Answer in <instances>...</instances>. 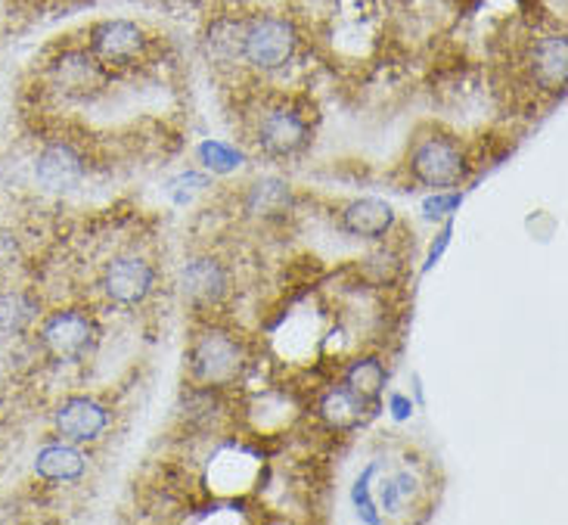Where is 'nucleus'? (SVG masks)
Masks as SVG:
<instances>
[{"label":"nucleus","instance_id":"f257e3e1","mask_svg":"<svg viewBox=\"0 0 568 525\" xmlns=\"http://www.w3.org/2000/svg\"><path fill=\"white\" fill-rule=\"evenodd\" d=\"M186 364H190L193 380L202 386H233L246 367V349L227 330L209 326L190 342Z\"/></svg>","mask_w":568,"mask_h":525},{"label":"nucleus","instance_id":"f03ea898","mask_svg":"<svg viewBox=\"0 0 568 525\" xmlns=\"http://www.w3.org/2000/svg\"><path fill=\"white\" fill-rule=\"evenodd\" d=\"M295 47H298V31L283 16H255L243 29V41H240L248 65L262 72L283 69L295 57Z\"/></svg>","mask_w":568,"mask_h":525},{"label":"nucleus","instance_id":"7ed1b4c3","mask_svg":"<svg viewBox=\"0 0 568 525\" xmlns=\"http://www.w3.org/2000/svg\"><path fill=\"white\" fill-rule=\"evenodd\" d=\"M407 169L429 190H450V186H460L466 178V155L454 138L432 134V138L416 140Z\"/></svg>","mask_w":568,"mask_h":525},{"label":"nucleus","instance_id":"20e7f679","mask_svg":"<svg viewBox=\"0 0 568 525\" xmlns=\"http://www.w3.org/2000/svg\"><path fill=\"white\" fill-rule=\"evenodd\" d=\"M93 342H97V326L78 309L57 311L41 326V345L53 361H65V364L84 361L91 355Z\"/></svg>","mask_w":568,"mask_h":525},{"label":"nucleus","instance_id":"39448f33","mask_svg":"<svg viewBox=\"0 0 568 525\" xmlns=\"http://www.w3.org/2000/svg\"><path fill=\"white\" fill-rule=\"evenodd\" d=\"M100 286L109 302H115L122 309H138L155 290V267L140 255H115L103 267Z\"/></svg>","mask_w":568,"mask_h":525},{"label":"nucleus","instance_id":"423d86ee","mask_svg":"<svg viewBox=\"0 0 568 525\" xmlns=\"http://www.w3.org/2000/svg\"><path fill=\"white\" fill-rule=\"evenodd\" d=\"M255 140H258L262 153L274 155V159H290V155L302 153L311 143V128L292 109H267L258 119Z\"/></svg>","mask_w":568,"mask_h":525},{"label":"nucleus","instance_id":"0eeeda50","mask_svg":"<svg viewBox=\"0 0 568 525\" xmlns=\"http://www.w3.org/2000/svg\"><path fill=\"white\" fill-rule=\"evenodd\" d=\"M181 295L184 302H190L193 309H215L224 302V295L231 290V277H227V267L212 259V255H200V259H190L181 267Z\"/></svg>","mask_w":568,"mask_h":525},{"label":"nucleus","instance_id":"6e6552de","mask_svg":"<svg viewBox=\"0 0 568 525\" xmlns=\"http://www.w3.org/2000/svg\"><path fill=\"white\" fill-rule=\"evenodd\" d=\"M146 50V34L128 19H106L91 31V53L109 65H131Z\"/></svg>","mask_w":568,"mask_h":525},{"label":"nucleus","instance_id":"1a4fd4ad","mask_svg":"<svg viewBox=\"0 0 568 525\" xmlns=\"http://www.w3.org/2000/svg\"><path fill=\"white\" fill-rule=\"evenodd\" d=\"M53 426L72 445L97 442L100 435L106 433L109 411L100 402L88 398V395H72L53 411Z\"/></svg>","mask_w":568,"mask_h":525},{"label":"nucleus","instance_id":"9d476101","mask_svg":"<svg viewBox=\"0 0 568 525\" xmlns=\"http://www.w3.org/2000/svg\"><path fill=\"white\" fill-rule=\"evenodd\" d=\"M34 178L47 193H72L84 181V159L69 143H50L34 162Z\"/></svg>","mask_w":568,"mask_h":525},{"label":"nucleus","instance_id":"9b49d317","mask_svg":"<svg viewBox=\"0 0 568 525\" xmlns=\"http://www.w3.org/2000/svg\"><path fill=\"white\" fill-rule=\"evenodd\" d=\"M338 224L348 236H357V240H385L388 231L395 228V209L376 196L352 200L342 209Z\"/></svg>","mask_w":568,"mask_h":525},{"label":"nucleus","instance_id":"f8f14e48","mask_svg":"<svg viewBox=\"0 0 568 525\" xmlns=\"http://www.w3.org/2000/svg\"><path fill=\"white\" fill-rule=\"evenodd\" d=\"M531 75L544 91H562L568 75V47L562 34L540 38L531 50Z\"/></svg>","mask_w":568,"mask_h":525},{"label":"nucleus","instance_id":"ddd939ff","mask_svg":"<svg viewBox=\"0 0 568 525\" xmlns=\"http://www.w3.org/2000/svg\"><path fill=\"white\" fill-rule=\"evenodd\" d=\"M88 470V457L72 442H53L34 454V473L47 482H78Z\"/></svg>","mask_w":568,"mask_h":525},{"label":"nucleus","instance_id":"4468645a","mask_svg":"<svg viewBox=\"0 0 568 525\" xmlns=\"http://www.w3.org/2000/svg\"><path fill=\"white\" fill-rule=\"evenodd\" d=\"M367 404L361 395H354L352 388H333L321 398V420L336 430V433H348L354 426H361L367 417Z\"/></svg>","mask_w":568,"mask_h":525},{"label":"nucleus","instance_id":"2eb2a0df","mask_svg":"<svg viewBox=\"0 0 568 525\" xmlns=\"http://www.w3.org/2000/svg\"><path fill=\"white\" fill-rule=\"evenodd\" d=\"M38 317V302L22 290L0 293V340H16L22 336Z\"/></svg>","mask_w":568,"mask_h":525},{"label":"nucleus","instance_id":"dca6fc26","mask_svg":"<svg viewBox=\"0 0 568 525\" xmlns=\"http://www.w3.org/2000/svg\"><path fill=\"white\" fill-rule=\"evenodd\" d=\"M385 364L379 357H357L345 371V388L361 395L364 402H376L385 388Z\"/></svg>","mask_w":568,"mask_h":525},{"label":"nucleus","instance_id":"f3484780","mask_svg":"<svg viewBox=\"0 0 568 525\" xmlns=\"http://www.w3.org/2000/svg\"><path fill=\"white\" fill-rule=\"evenodd\" d=\"M290 202V184H286V181H277V178H264V181H258V184L252 186V193H248L252 212H264V215H280V212H286Z\"/></svg>","mask_w":568,"mask_h":525},{"label":"nucleus","instance_id":"a211bd4d","mask_svg":"<svg viewBox=\"0 0 568 525\" xmlns=\"http://www.w3.org/2000/svg\"><path fill=\"white\" fill-rule=\"evenodd\" d=\"M196 155H200L202 169H209L212 174H231L243 165V153L224 140H205V143H200Z\"/></svg>","mask_w":568,"mask_h":525},{"label":"nucleus","instance_id":"6ab92c4d","mask_svg":"<svg viewBox=\"0 0 568 525\" xmlns=\"http://www.w3.org/2000/svg\"><path fill=\"white\" fill-rule=\"evenodd\" d=\"M414 495H416V479H414V473H407V470H400V473H395V476H388V479L379 482V504H383L388 513H398Z\"/></svg>","mask_w":568,"mask_h":525},{"label":"nucleus","instance_id":"aec40b11","mask_svg":"<svg viewBox=\"0 0 568 525\" xmlns=\"http://www.w3.org/2000/svg\"><path fill=\"white\" fill-rule=\"evenodd\" d=\"M379 473V466L369 464L364 473H361V479L354 482L352 488V501H354V511H357V516L364 519V523H379V513H376V501H373V495H369V482H373V476Z\"/></svg>","mask_w":568,"mask_h":525},{"label":"nucleus","instance_id":"412c9836","mask_svg":"<svg viewBox=\"0 0 568 525\" xmlns=\"http://www.w3.org/2000/svg\"><path fill=\"white\" fill-rule=\"evenodd\" d=\"M463 196L460 193H447V190H435V196L423 202V215L432 218V221H438V218H447L450 212H457L460 209Z\"/></svg>","mask_w":568,"mask_h":525},{"label":"nucleus","instance_id":"4be33fe9","mask_svg":"<svg viewBox=\"0 0 568 525\" xmlns=\"http://www.w3.org/2000/svg\"><path fill=\"white\" fill-rule=\"evenodd\" d=\"M450 233H454V228H450V224H445V231L438 233V240L432 243V249H429V262H426V271H429L432 264H435V262H438V259H442V252H445V246H447V243H450Z\"/></svg>","mask_w":568,"mask_h":525},{"label":"nucleus","instance_id":"5701e85b","mask_svg":"<svg viewBox=\"0 0 568 525\" xmlns=\"http://www.w3.org/2000/svg\"><path fill=\"white\" fill-rule=\"evenodd\" d=\"M392 414H395V420L410 417V414H414V404H410V398H404V395H392Z\"/></svg>","mask_w":568,"mask_h":525}]
</instances>
